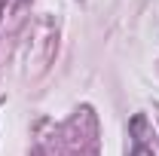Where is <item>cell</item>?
<instances>
[{
	"label": "cell",
	"mask_w": 159,
	"mask_h": 156,
	"mask_svg": "<svg viewBox=\"0 0 159 156\" xmlns=\"http://www.w3.org/2000/svg\"><path fill=\"white\" fill-rule=\"evenodd\" d=\"M132 156H153V153H150V150H147V147L138 141V147H135V153H132Z\"/></svg>",
	"instance_id": "obj_1"
}]
</instances>
